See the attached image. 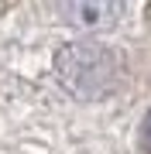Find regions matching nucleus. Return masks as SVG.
I'll list each match as a JSON object with an SVG mask.
<instances>
[{
	"label": "nucleus",
	"mask_w": 151,
	"mask_h": 154,
	"mask_svg": "<svg viewBox=\"0 0 151 154\" xmlns=\"http://www.w3.org/2000/svg\"><path fill=\"white\" fill-rule=\"evenodd\" d=\"M144 147L151 151V113H148V120H144Z\"/></svg>",
	"instance_id": "7ed1b4c3"
},
{
	"label": "nucleus",
	"mask_w": 151,
	"mask_h": 154,
	"mask_svg": "<svg viewBox=\"0 0 151 154\" xmlns=\"http://www.w3.org/2000/svg\"><path fill=\"white\" fill-rule=\"evenodd\" d=\"M58 11L72 28L79 31H110L124 17V0H58Z\"/></svg>",
	"instance_id": "f03ea898"
},
{
	"label": "nucleus",
	"mask_w": 151,
	"mask_h": 154,
	"mask_svg": "<svg viewBox=\"0 0 151 154\" xmlns=\"http://www.w3.org/2000/svg\"><path fill=\"white\" fill-rule=\"evenodd\" d=\"M55 75L79 99H103L124 82V62L103 41H72L58 48Z\"/></svg>",
	"instance_id": "f257e3e1"
}]
</instances>
